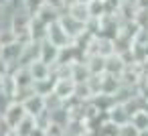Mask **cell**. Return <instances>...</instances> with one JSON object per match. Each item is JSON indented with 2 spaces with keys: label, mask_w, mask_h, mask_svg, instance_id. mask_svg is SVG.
I'll return each instance as SVG.
<instances>
[{
  "label": "cell",
  "mask_w": 148,
  "mask_h": 136,
  "mask_svg": "<svg viewBox=\"0 0 148 136\" xmlns=\"http://www.w3.org/2000/svg\"><path fill=\"white\" fill-rule=\"evenodd\" d=\"M75 89H77V83L73 81V79H57V83H55V95H59L63 102H67V100H71V98H75Z\"/></svg>",
  "instance_id": "3957f363"
},
{
  "label": "cell",
  "mask_w": 148,
  "mask_h": 136,
  "mask_svg": "<svg viewBox=\"0 0 148 136\" xmlns=\"http://www.w3.org/2000/svg\"><path fill=\"white\" fill-rule=\"evenodd\" d=\"M27 116H29V114H27V110H25V106H23L21 102H12V104L6 108V112L2 114L4 122H6L12 130H14V128H16V126L27 118Z\"/></svg>",
  "instance_id": "6da1fadb"
},
{
  "label": "cell",
  "mask_w": 148,
  "mask_h": 136,
  "mask_svg": "<svg viewBox=\"0 0 148 136\" xmlns=\"http://www.w3.org/2000/svg\"><path fill=\"white\" fill-rule=\"evenodd\" d=\"M108 114H110V122H112V124H116L118 128H122V126L130 124V120H132V114L128 112V108H126L124 104H116Z\"/></svg>",
  "instance_id": "7a4b0ae2"
},
{
  "label": "cell",
  "mask_w": 148,
  "mask_h": 136,
  "mask_svg": "<svg viewBox=\"0 0 148 136\" xmlns=\"http://www.w3.org/2000/svg\"><path fill=\"white\" fill-rule=\"evenodd\" d=\"M67 12H69V16H73L75 21H79V23H83V25L91 19V14H89V4H83V2L73 4Z\"/></svg>",
  "instance_id": "8992f818"
},
{
  "label": "cell",
  "mask_w": 148,
  "mask_h": 136,
  "mask_svg": "<svg viewBox=\"0 0 148 136\" xmlns=\"http://www.w3.org/2000/svg\"><path fill=\"white\" fill-rule=\"evenodd\" d=\"M6 136H18V132H16V130H10V132H8Z\"/></svg>",
  "instance_id": "8fae6325"
},
{
  "label": "cell",
  "mask_w": 148,
  "mask_h": 136,
  "mask_svg": "<svg viewBox=\"0 0 148 136\" xmlns=\"http://www.w3.org/2000/svg\"><path fill=\"white\" fill-rule=\"evenodd\" d=\"M29 69H31V73H33V79H35V81H43V79H49V77H51V65L43 63L41 59H39V61H35L33 65H29Z\"/></svg>",
  "instance_id": "5b68a950"
},
{
  "label": "cell",
  "mask_w": 148,
  "mask_h": 136,
  "mask_svg": "<svg viewBox=\"0 0 148 136\" xmlns=\"http://www.w3.org/2000/svg\"><path fill=\"white\" fill-rule=\"evenodd\" d=\"M23 106H25L27 114L35 118V116H39L41 112H45V98H43V95H37V93H35V95H33V98H29V100H27V102H25Z\"/></svg>",
  "instance_id": "277c9868"
},
{
  "label": "cell",
  "mask_w": 148,
  "mask_h": 136,
  "mask_svg": "<svg viewBox=\"0 0 148 136\" xmlns=\"http://www.w3.org/2000/svg\"><path fill=\"white\" fill-rule=\"evenodd\" d=\"M118 136H140V132H138L132 124H126V126H122V128H120Z\"/></svg>",
  "instance_id": "30bf717a"
},
{
  "label": "cell",
  "mask_w": 148,
  "mask_h": 136,
  "mask_svg": "<svg viewBox=\"0 0 148 136\" xmlns=\"http://www.w3.org/2000/svg\"><path fill=\"white\" fill-rule=\"evenodd\" d=\"M35 122H37V128L39 130H43V132H47L51 126H53V120H51V112H41L39 116H35Z\"/></svg>",
  "instance_id": "9c48e42d"
},
{
  "label": "cell",
  "mask_w": 148,
  "mask_h": 136,
  "mask_svg": "<svg viewBox=\"0 0 148 136\" xmlns=\"http://www.w3.org/2000/svg\"><path fill=\"white\" fill-rule=\"evenodd\" d=\"M16 132H18V136H33L39 128H37V122H35V118L33 116H27L16 128H14Z\"/></svg>",
  "instance_id": "52a82bcc"
},
{
  "label": "cell",
  "mask_w": 148,
  "mask_h": 136,
  "mask_svg": "<svg viewBox=\"0 0 148 136\" xmlns=\"http://www.w3.org/2000/svg\"><path fill=\"white\" fill-rule=\"evenodd\" d=\"M130 124L142 134V132H146L148 130V112L146 110H140V112H136L134 116H132V120H130Z\"/></svg>",
  "instance_id": "ba28073f"
}]
</instances>
